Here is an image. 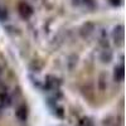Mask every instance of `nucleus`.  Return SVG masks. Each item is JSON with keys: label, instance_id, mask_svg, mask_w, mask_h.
Returning a JSON list of instances; mask_svg holds the SVG:
<instances>
[{"label": "nucleus", "instance_id": "nucleus-1", "mask_svg": "<svg viewBox=\"0 0 126 126\" xmlns=\"http://www.w3.org/2000/svg\"><path fill=\"white\" fill-rule=\"evenodd\" d=\"M18 14L22 19L28 20V19L32 18V15L34 14V9L28 1L22 0V1H19V4H18Z\"/></svg>", "mask_w": 126, "mask_h": 126}, {"label": "nucleus", "instance_id": "nucleus-2", "mask_svg": "<svg viewBox=\"0 0 126 126\" xmlns=\"http://www.w3.org/2000/svg\"><path fill=\"white\" fill-rule=\"evenodd\" d=\"M124 25L122 24H119L113 28L112 30V39L115 42L116 47H121L124 44V34H125V30H124Z\"/></svg>", "mask_w": 126, "mask_h": 126}, {"label": "nucleus", "instance_id": "nucleus-3", "mask_svg": "<svg viewBox=\"0 0 126 126\" xmlns=\"http://www.w3.org/2000/svg\"><path fill=\"white\" fill-rule=\"evenodd\" d=\"M94 29H96V25L92 22H86L83 23L82 27L79 28V35L82 39H88L93 33H94Z\"/></svg>", "mask_w": 126, "mask_h": 126}, {"label": "nucleus", "instance_id": "nucleus-4", "mask_svg": "<svg viewBox=\"0 0 126 126\" xmlns=\"http://www.w3.org/2000/svg\"><path fill=\"white\" fill-rule=\"evenodd\" d=\"M59 86H61V79L57 78L56 76L48 75V76L46 77L44 90H48V91H57V90H59Z\"/></svg>", "mask_w": 126, "mask_h": 126}, {"label": "nucleus", "instance_id": "nucleus-5", "mask_svg": "<svg viewBox=\"0 0 126 126\" xmlns=\"http://www.w3.org/2000/svg\"><path fill=\"white\" fill-rule=\"evenodd\" d=\"M15 116L19 121H27V119H28V106L25 103H22L18 106V109L15 110Z\"/></svg>", "mask_w": 126, "mask_h": 126}, {"label": "nucleus", "instance_id": "nucleus-6", "mask_svg": "<svg viewBox=\"0 0 126 126\" xmlns=\"http://www.w3.org/2000/svg\"><path fill=\"white\" fill-rule=\"evenodd\" d=\"M125 76V69H124V63L116 66L113 68V79L115 82H122Z\"/></svg>", "mask_w": 126, "mask_h": 126}, {"label": "nucleus", "instance_id": "nucleus-7", "mask_svg": "<svg viewBox=\"0 0 126 126\" xmlns=\"http://www.w3.org/2000/svg\"><path fill=\"white\" fill-rule=\"evenodd\" d=\"M97 87L100 91H106L107 90V75L105 72H102L101 75L98 76V79H97Z\"/></svg>", "mask_w": 126, "mask_h": 126}, {"label": "nucleus", "instance_id": "nucleus-8", "mask_svg": "<svg viewBox=\"0 0 126 126\" xmlns=\"http://www.w3.org/2000/svg\"><path fill=\"white\" fill-rule=\"evenodd\" d=\"M112 58H113V53H112V50L110 48L103 49L102 53L100 54V59H101L102 63H110L112 61Z\"/></svg>", "mask_w": 126, "mask_h": 126}, {"label": "nucleus", "instance_id": "nucleus-9", "mask_svg": "<svg viewBox=\"0 0 126 126\" xmlns=\"http://www.w3.org/2000/svg\"><path fill=\"white\" fill-rule=\"evenodd\" d=\"M77 63H78V57H77L76 54H72V56H69V58H68V62H67L68 69H69V71H73V69L76 68Z\"/></svg>", "mask_w": 126, "mask_h": 126}, {"label": "nucleus", "instance_id": "nucleus-10", "mask_svg": "<svg viewBox=\"0 0 126 126\" xmlns=\"http://www.w3.org/2000/svg\"><path fill=\"white\" fill-rule=\"evenodd\" d=\"M8 18H9L8 9L3 5H0V22H6Z\"/></svg>", "mask_w": 126, "mask_h": 126}, {"label": "nucleus", "instance_id": "nucleus-11", "mask_svg": "<svg viewBox=\"0 0 126 126\" xmlns=\"http://www.w3.org/2000/svg\"><path fill=\"white\" fill-rule=\"evenodd\" d=\"M30 69L33 72H39L42 69V62L40 61H33L30 64Z\"/></svg>", "mask_w": 126, "mask_h": 126}, {"label": "nucleus", "instance_id": "nucleus-12", "mask_svg": "<svg viewBox=\"0 0 126 126\" xmlns=\"http://www.w3.org/2000/svg\"><path fill=\"white\" fill-rule=\"evenodd\" d=\"M81 126H94V122L90 117H83L81 120Z\"/></svg>", "mask_w": 126, "mask_h": 126}, {"label": "nucleus", "instance_id": "nucleus-13", "mask_svg": "<svg viewBox=\"0 0 126 126\" xmlns=\"http://www.w3.org/2000/svg\"><path fill=\"white\" fill-rule=\"evenodd\" d=\"M82 3L85 4L87 8H90V9H94V8H96V3H94V0H82Z\"/></svg>", "mask_w": 126, "mask_h": 126}, {"label": "nucleus", "instance_id": "nucleus-14", "mask_svg": "<svg viewBox=\"0 0 126 126\" xmlns=\"http://www.w3.org/2000/svg\"><path fill=\"white\" fill-rule=\"evenodd\" d=\"M109 3L112 5V6H120L122 4V0H109Z\"/></svg>", "mask_w": 126, "mask_h": 126}, {"label": "nucleus", "instance_id": "nucleus-15", "mask_svg": "<svg viewBox=\"0 0 126 126\" xmlns=\"http://www.w3.org/2000/svg\"><path fill=\"white\" fill-rule=\"evenodd\" d=\"M56 113H57V116L58 117H63V109L62 107H56Z\"/></svg>", "mask_w": 126, "mask_h": 126}, {"label": "nucleus", "instance_id": "nucleus-16", "mask_svg": "<svg viewBox=\"0 0 126 126\" xmlns=\"http://www.w3.org/2000/svg\"><path fill=\"white\" fill-rule=\"evenodd\" d=\"M82 3V0H72V4L73 5H79Z\"/></svg>", "mask_w": 126, "mask_h": 126}, {"label": "nucleus", "instance_id": "nucleus-17", "mask_svg": "<svg viewBox=\"0 0 126 126\" xmlns=\"http://www.w3.org/2000/svg\"><path fill=\"white\" fill-rule=\"evenodd\" d=\"M1 109H3V106H1V105H0V113H1Z\"/></svg>", "mask_w": 126, "mask_h": 126}]
</instances>
